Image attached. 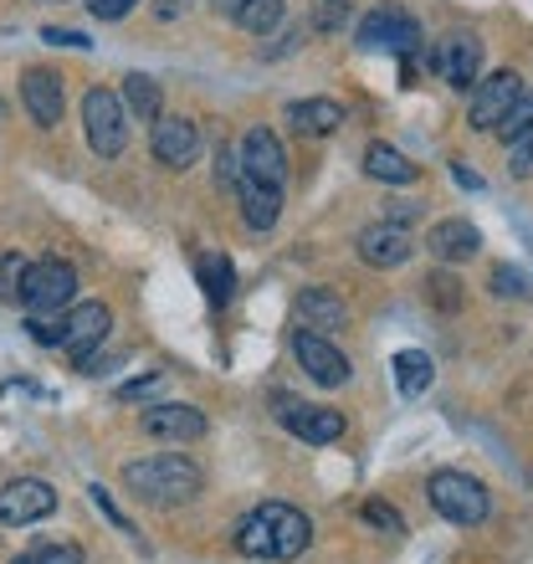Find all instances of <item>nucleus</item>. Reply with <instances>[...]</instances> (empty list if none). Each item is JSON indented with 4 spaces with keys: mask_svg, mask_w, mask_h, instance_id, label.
<instances>
[{
    "mask_svg": "<svg viewBox=\"0 0 533 564\" xmlns=\"http://www.w3.org/2000/svg\"><path fill=\"white\" fill-rule=\"evenodd\" d=\"M123 488H129L139 503L175 508V503H191L195 492L206 488V473H200L191 457H180V452H160V457L129 462V467H123Z\"/></svg>",
    "mask_w": 533,
    "mask_h": 564,
    "instance_id": "1",
    "label": "nucleus"
},
{
    "mask_svg": "<svg viewBox=\"0 0 533 564\" xmlns=\"http://www.w3.org/2000/svg\"><path fill=\"white\" fill-rule=\"evenodd\" d=\"M77 303V268L62 262V257H42V262H26V278H21V308L31 318H62V313Z\"/></svg>",
    "mask_w": 533,
    "mask_h": 564,
    "instance_id": "2",
    "label": "nucleus"
},
{
    "mask_svg": "<svg viewBox=\"0 0 533 564\" xmlns=\"http://www.w3.org/2000/svg\"><path fill=\"white\" fill-rule=\"evenodd\" d=\"M426 498L446 523H461V529H472V523H482L492 513V492L467 473H431Z\"/></svg>",
    "mask_w": 533,
    "mask_h": 564,
    "instance_id": "3",
    "label": "nucleus"
},
{
    "mask_svg": "<svg viewBox=\"0 0 533 564\" xmlns=\"http://www.w3.org/2000/svg\"><path fill=\"white\" fill-rule=\"evenodd\" d=\"M83 129H88L93 154H104V160H119L123 149H129V108H123L119 93L93 88L88 98H83Z\"/></svg>",
    "mask_w": 533,
    "mask_h": 564,
    "instance_id": "4",
    "label": "nucleus"
},
{
    "mask_svg": "<svg viewBox=\"0 0 533 564\" xmlns=\"http://www.w3.org/2000/svg\"><path fill=\"white\" fill-rule=\"evenodd\" d=\"M359 46L365 52H395V57H415L421 52V26L400 6H374L359 21Z\"/></svg>",
    "mask_w": 533,
    "mask_h": 564,
    "instance_id": "5",
    "label": "nucleus"
},
{
    "mask_svg": "<svg viewBox=\"0 0 533 564\" xmlns=\"http://www.w3.org/2000/svg\"><path fill=\"white\" fill-rule=\"evenodd\" d=\"M57 513V488L46 477H11L0 488V523L11 529H26V523H42Z\"/></svg>",
    "mask_w": 533,
    "mask_h": 564,
    "instance_id": "6",
    "label": "nucleus"
},
{
    "mask_svg": "<svg viewBox=\"0 0 533 564\" xmlns=\"http://www.w3.org/2000/svg\"><path fill=\"white\" fill-rule=\"evenodd\" d=\"M293 359L308 370L313 386H324V390L349 386V375H355V365H349V359H344L324 334H313V328H297L293 334Z\"/></svg>",
    "mask_w": 533,
    "mask_h": 564,
    "instance_id": "7",
    "label": "nucleus"
},
{
    "mask_svg": "<svg viewBox=\"0 0 533 564\" xmlns=\"http://www.w3.org/2000/svg\"><path fill=\"white\" fill-rule=\"evenodd\" d=\"M523 93V77L519 73H492V77H477L472 88V108H467V123L477 134H498L503 113L513 108V98Z\"/></svg>",
    "mask_w": 533,
    "mask_h": 564,
    "instance_id": "8",
    "label": "nucleus"
},
{
    "mask_svg": "<svg viewBox=\"0 0 533 564\" xmlns=\"http://www.w3.org/2000/svg\"><path fill=\"white\" fill-rule=\"evenodd\" d=\"M21 104H26L36 129H57L62 113H67V83L52 67H26L21 73Z\"/></svg>",
    "mask_w": 533,
    "mask_h": 564,
    "instance_id": "9",
    "label": "nucleus"
},
{
    "mask_svg": "<svg viewBox=\"0 0 533 564\" xmlns=\"http://www.w3.org/2000/svg\"><path fill=\"white\" fill-rule=\"evenodd\" d=\"M431 67H436L452 88H477V77H482V42H477L472 31H452V36L436 42Z\"/></svg>",
    "mask_w": 533,
    "mask_h": 564,
    "instance_id": "10",
    "label": "nucleus"
},
{
    "mask_svg": "<svg viewBox=\"0 0 533 564\" xmlns=\"http://www.w3.org/2000/svg\"><path fill=\"white\" fill-rule=\"evenodd\" d=\"M108 328H113V313H108L104 303H73V308L62 313V344L57 349L77 355V365H83V359H93V349L108 339Z\"/></svg>",
    "mask_w": 533,
    "mask_h": 564,
    "instance_id": "11",
    "label": "nucleus"
},
{
    "mask_svg": "<svg viewBox=\"0 0 533 564\" xmlns=\"http://www.w3.org/2000/svg\"><path fill=\"white\" fill-rule=\"evenodd\" d=\"M241 175L262 180V185H287V149H282V139L266 129V123H257V129H247V139H241Z\"/></svg>",
    "mask_w": 533,
    "mask_h": 564,
    "instance_id": "12",
    "label": "nucleus"
},
{
    "mask_svg": "<svg viewBox=\"0 0 533 564\" xmlns=\"http://www.w3.org/2000/svg\"><path fill=\"white\" fill-rule=\"evenodd\" d=\"M149 149H154L160 164L185 170V164H195V154H200V123L185 119V113H160V119H154V134H149Z\"/></svg>",
    "mask_w": 533,
    "mask_h": 564,
    "instance_id": "13",
    "label": "nucleus"
},
{
    "mask_svg": "<svg viewBox=\"0 0 533 564\" xmlns=\"http://www.w3.org/2000/svg\"><path fill=\"white\" fill-rule=\"evenodd\" d=\"M139 426H144V436H154V442H200L210 431L206 411H195V405H180V401H164V405H149L144 416H139Z\"/></svg>",
    "mask_w": 533,
    "mask_h": 564,
    "instance_id": "14",
    "label": "nucleus"
},
{
    "mask_svg": "<svg viewBox=\"0 0 533 564\" xmlns=\"http://www.w3.org/2000/svg\"><path fill=\"white\" fill-rule=\"evenodd\" d=\"M355 252H359V262H365V268L390 272V268H405L415 247H411V237H405V226L374 221V226H365V231L355 237Z\"/></svg>",
    "mask_w": 533,
    "mask_h": 564,
    "instance_id": "15",
    "label": "nucleus"
},
{
    "mask_svg": "<svg viewBox=\"0 0 533 564\" xmlns=\"http://www.w3.org/2000/svg\"><path fill=\"white\" fill-rule=\"evenodd\" d=\"M282 426L293 431L297 442L308 446H328L344 436V411H334V405H297V401H282Z\"/></svg>",
    "mask_w": 533,
    "mask_h": 564,
    "instance_id": "16",
    "label": "nucleus"
},
{
    "mask_svg": "<svg viewBox=\"0 0 533 564\" xmlns=\"http://www.w3.org/2000/svg\"><path fill=\"white\" fill-rule=\"evenodd\" d=\"M257 513L272 529V560H297V554L308 550V539H313L308 513H297L293 503H262Z\"/></svg>",
    "mask_w": 533,
    "mask_h": 564,
    "instance_id": "17",
    "label": "nucleus"
},
{
    "mask_svg": "<svg viewBox=\"0 0 533 564\" xmlns=\"http://www.w3.org/2000/svg\"><path fill=\"white\" fill-rule=\"evenodd\" d=\"M426 247H431V257H436V262L457 268V262H472V257L482 252V231H477L472 221L452 216V221H436V226H431Z\"/></svg>",
    "mask_w": 533,
    "mask_h": 564,
    "instance_id": "18",
    "label": "nucleus"
},
{
    "mask_svg": "<svg viewBox=\"0 0 533 564\" xmlns=\"http://www.w3.org/2000/svg\"><path fill=\"white\" fill-rule=\"evenodd\" d=\"M297 318H303V328H313V334H339V328H349V303H344L334 288H303L297 293Z\"/></svg>",
    "mask_w": 533,
    "mask_h": 564,
    "instance_id": "19",
    "label": "nucleus"
},
{
    "mask_svg": "<svg viewBox=\"0 0 533 564\" xmlns=\"http://www.w3.org/2000/svg\"><path fill=\"white\" fill-rule=\"evenodd\" d=\"M287 123L303 139H328L344 129V108L334 98H303V104H287Z\"/></svg>",
    "mask_w": 533,
    "mask_h": 564,
    "instance_id": "20",
    "label": "nucleus"
},
{
    "mask_svg": "<svg viewBox=\"0 0 533 564\" xmlns=\"http://www.w3.org/2000/svg\"><path fill=\"white\" fill-rule=\"evenodd\" d=\"M237 195H241V221L252 226V231H272V226H278V216H282V191L278 185H262V180L241 175Z\"/></svg>",
    "mask_w": 533,
    "mask_h": 564,
    "instance_id": "21",
    "label": "nucleus"
},
{
    "mask_svg": "<svg viewBox=\"0 0 533 564\" xmlns=\"http://www.w3.org/2000/svg\"><path fill=\"white\" fill-rule=\"evenodd\" d=\"M216 11H221L226 21H237L241 31L266 36V31H278V21H282V0H216Z\"/></svg>",
    "mask_w": 533,
    "mask_h": 564,
    "instance_id": "22",
    "label": "nucleus"
},
{
    "mask_svg": "<svg viewBox=\"0 0 533 564\" xmlns=\"http://www.w3.org/2000/svg\"><path fill=\"white\" fill-rule=\"evenodd\" d=\"M365 175L380 180V185H415V175H421V170H415V164L405 160L400 149L370 144V149H365Z\"/></svg>",
    "mask_w": 533,
    "mask_h": 564,
    "instance_id": "23",
    "label": "nucleus"
},
{
    "mask_svg": "<svg viewBox=\"0 0 533 564\" xmlns=\"http://www.w3.org/2000/svg\"><path fill=\"white\" fill-rule=\"evenodd\" d=\"M390 370H395V386H400V395H426L431 390V375H436V365H431V355L426 349H400L395 359H390Z\"/></svg>",
    "mask_w": 533,
    "mask_h": 564,
    "instance_id": "24",
    "label": "nucleus"
},
{
    "mask_svg": "<svg viewBox=\"0 0 533 564\" xmlns=\"http://www.w3.org/2000/svg\"><path fill=\"white\" fill-rule=\"evenodd\" d=\"M195 272H200V288H206L210 303H226V297L237 293V268H231L226 252H200L195 257Z\"/></svg>",
    "mask_w": 533,
    "mask_h": 564,
    "instance_id": "25",
    "label": "nucleus"
},
{
    "mask_svg": "<svg viewBox=\"0 0 533 564\" xmlns=\"http://www.w3.org/2000/svg\"><path fill=\"white\" fill-rule=\"evenodd\" d=\"M123 108H129L133 119L154 123V119H160V83H154V77H144V73H129V77H123Z\"/></svg>",
    "mask_w": 533,
    "mask_h": 564,
    "instance_id": "26",
    "label": "nucleus"
},
{
    "mask_svg": "<svg viewBox=\"0 0 533 564\" xmlns=\"http://www.w3.org/2000/svg\"><path fill=\"white\" fill-rule=\"evenodd\" d=\"M349 21H355V0H313L308 26L318 36H339V31H349Z\"/></svg>",
    "mask_w": 533,
    "mask_h": 564,
    "instance_id": "27",
    "label": "nucleus"
},
{
    "mask_svg": "<svg viewBox=\"0 0 533 564\" xmlns=\"http://www.w3.org/2000/svg\"><path fill=\"white\" fill-rule=\"evenodd\" d=\"M237 550L247 554V560H272V529L262 523V513H247V519L237 523Z\"/></svg>",
    "mask_w": 533,
    "mask_h": 564,
    "instance_id": "28",
    "label": "nucleus"
},
{
    "mask_svg": "<svg viewBox=\"0 0 533 564\" xmlns=\"http://www.w3.org/2000/svg\"><path fill=\"white\" fill-rule=\"evenodd\" d=\"M498 134H503V144H513V139L533 134V88H523L519 98H513V108L503 113V123H498Z\"/></svg>",
    "mask_w": 533,
    "mask_h": 564,
    "instance_id": "29",
    "label": "nucleus"
},
{
    "mask_svg": "<svg viewBox=\"0 0 533 564\" xmlns=\"http://www.w3.org/2000/svg\"><path fill=\"white\" fill-rule=\"evenodd\" d=\"M88 554L77 550V544H36V550L26 554H15L11 564H83Z\"/></svg>",
    "mask_w": 533,
    "mask_h": 564,
    "instance_id": "30",
    "label": "nucleus"
},
{
    "mask_svg": "<svg viewBox=\"0 0 533 564\" xmlns=\"http://www.w3.org/2000/svg\"><path fill=\"white\" fill-rule=\"evenodd\" d=\"M21 278H26V257L0 252V303H21Z\"/></svg>",
    "mask_w": 533,
    "mask_h": 564,
    "instance_id": "31",
    "label": "nucleus"
},
{
    "mask_svg": "<svg viewBox=\"0 0 533 564\" xmlns=\"http://www.w3.org/2000/svg\"><path fill=\"white\" fill-rule=\"evenodd\" d=\"M365 523H374L385 539H405V519H400L390 503H380V498H370V503H365Z\"/></svg>",
    "mask_w": 533,
    "mask_h": 564,
    "instance_id": "32",
    "label": "nucleus"
},
{
    "mask_svg": "<svg viewBox=\"0 0 533 564\" xmlns=\"http://www.w3.org/2000/svg\"><path fill=\"white\" fill-rule=\"evenodd\" d=\"M216 185H221V191H237L241 185V154L231 144L216 149Z\"/></svg>",
    "mask_w": 533,
    "mask_h": 564,
    "instance_id": "33",
    "label": "nucleus"
},
{
    "mask_svg": "<svg viewBox=\"0 0 533 564\" xmlns=\"http://www.w3.org/2000/svg\"><path fill=\"white\" fill-rule=\"evenodd\" d=\"M426 297L436 303V308H461V282L452 278V272H442V278L426 282Z\"/></svg>",
    "mask_w": 533,
    "mask_h": 564,
    "instance_id": "34",
    "label": "nucleus"
},
{
    "mask_svg": "<svg viewBox=\"0 0 533 564\" xmlns=\"http://www.w3.org/2000/svg\"><path fill=\"white\" fill-rule=\"evenodd\" d=\"M492 293H498V297H519V293H529V282H523L519 268H492Z\"/></svg>",
    "mask_w": 533,
    "mask_h": 564,
    "instance_id": "35",
    "label": "nucleus"
},
{
    "mask_svg": "<svg viewBox=\"0 0 533 564\" xmlns=\"http://www.w3.org/2000/svg\"><path fill=\"white\" fill-rule=\"evenodd\" d=\"M513 154H508V170H513V175H533V134H523V139H513Z\"/></svg>",
    "mask_w": 533,
    "mask_h": 564,
    "instance_id": "36",
    "label": "nucleus"
},
{
    "mask_svg": "<svg viewBox=\"0 0 533 564\" xmlns=\"http://www.w3.org/2000/svg\"><path fill=\"white\" fill-rule=\"evenodd\" d=\"M133 6H139V0H88V11L98 15V21H123Z\"/></svg>",
    "mask_w": 533,
    "mask_h": 564,
    "instance_id": "37",
    "label": "nucleus"
},
{
    "mask_svg": "<svg viewBox=\"0 0 533 564\" xmlns=\"http://www.w3.org/2000/svg\"><path fill=\"white\" fill-rule=\"evenodd\" d=\"M42 42H52V46H73V52H88V36H83V31H62V26H46L42 31Z\"/></svg>",
    "mask_w": 533,
    "mask_h": 564,
    "instance_id": "38",
    "label": "nucleus"
},
{
    "mask_svg": "<svg viewBox=\"0 0 533 564\" xmlns=\"http://www.w3.org/2000/svg\"><path fill=\"white\" fill-rule=\"evenodd\" d=\"M93 503H98V513H104V519H113V529H119V534H133V523L123 519L119 508H113V498H108L104 488H93Z\"/></svg>",
    "mask_w": 533,
    "mask_h": 564,
    "instance_id": "39",
    "label": "nucleus"
},
{
    "mask_svg": "<svg viewBox=\"0 0 533 564\" xmlns=\"http://www.w3.org/2000/svg\"><path fill=\"white\" fill-rule=\"evenodd\" d=\"M191 6H195V0H154V15H160V21H180Z\"/></svg>",
    "mask_w": 533,
    "mask_h": 564,
    "instance_id": "40",
    "label": "nucleus"
},
{
    "mask_svg": "<svg viewBox=\"0 0 533 564\" xmlns=\"http://www.w3.org/2000/svg\"><path fill=\"white\" fill-rule=\"evenodd\" d=\"M160 386V375H144V380H129V386L119 390V401H139V395H149V390Z\"/></svg>",
    "mask_w": 533,
    "mask_h": 564,
    "instance_id": "41",
    "label": "nucleus"
},
{
    "mask_svg": "<svg viewBox=\"0 0 533 564\" xmlns=\"http://www.w3.org/2000/svg\"><path fill=\"white\" fill-rule=\"evenodd\" d=\"M452 170H457V180H461V185H472V191H482V180H477L472 170H467V164H452Z\"/></svg>",
    "mask_w": 533,
    "mask_h": 564,
    "instance_id": "42",
    "label": "nucleus"
},
{
    "mask_svg": "<svg viewBox=\"0 0 533 564\" xmlns=\"http://www.w3.org/2000/svg\"><path fill=\"white\" fill-rule=\"evenodd\" d=\"M0 119H6V98H0Z\"/></svg>",
    "mask_w": 533,
    "mask_h": 564,
    "instance_id": "43",
    "label": "nucleus"
}]
</instances>
